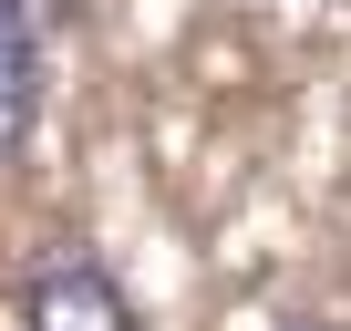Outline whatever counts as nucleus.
Returning <instances> with one entry per match:
<instances>
[{
  "label": "nucleus",
  "mask_w": 351,
  "mask_h": 331,
  "mask_svg": "<svg viewBox=\"0 0 351 331\" xmlns=\"http://www.w3.org/2000/svg\"><path fill=\"white\" fill-rule=\"evenodd\" d=\"M32 114H42V42L0 32V155L32 135Z\"/></svg>",
  "instance_id": "f03ea898"
},
{
  "label": "nucleus",
  "mask_w": 351,
  "mask_h": 331,
  "mask_svg": "<svg viewBox=\"0 0 351 331\" xmlns=\"http://www.w3.org/2000/svg\"><path fill=\"white\" fill-rule=\"evenodd\" d=\"M289 331H330V321H289Z\"/></svg>",
  "instance_id": "20e7f679"
},
{
  "label": "nucleus",
  "mask_w": 351,
  "mask_h": 331,
  "mask_svg": "<svg viewBox=\"0 0 351 331\" xmlns=\"http://www.w3.org/2000/svg\"><path fill=\"white\" fill-rule=\"evenodd\" d=\"M62 21V0H0V32H21V42H52Z\"/></svg>",
  "instance_id": "7ed1b4c3"
},
{
  "label": "nucleus",
  "mask_w": 351,
  "mask_h": 331,
  "mask_svg": "<svg viewBox=\"0 0 351 331\" xmlns=\"http://www.w3.org/2000/svg\"><path fill=\"white\" fill-rule=\"evenodd\" d=\"M32 331H134V310H124L114 269L62 259V269H42V279H32Z\"/></svg>",
  "instance_id": "f257e3e1"
}]
</instances>
